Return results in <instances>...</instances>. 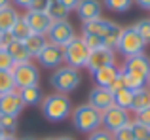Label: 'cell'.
<instances>
[{
  "mask_svg": "<svg viewBox=\"0 0 150 140\" xmlns=\"http://www.w3.org/2000/svg\"><path fill=\"white\" fill-rule=\"evenodd\" d=\"M13 68V61H11L10 53L6 51V48L0 46V70H11Z\"/></svg>",
  "mask_w": 150,
  "mask_h": 140,
  "instance_id": "d6a6232c",
  "label": "cell"
},
{
  "mask_svg": "<svg viewBox=\"0 0 150 140\" xmlns=\"http://www.w3.org/2000/svg\"><path fill=\"white\" fill-rule=\"evenodd\" d=\"M23 110H25V104L21 102L17 89L0 95V116H15L17 118Z\"/></svg>",
  "mask_w": 150,
  "mask_h": 140,
  "instance_id": "4fadbf2b",
  "label": "cell"
},
{
  "mask_svg": "<svg viewBox=\"0 0 150 140\" xmlns=\"http://www.w3.org/2000/svg\"><path fill=\"white\" fill-rule=\"evenodd\" d=\"M36 61H38V64H42L44 68H51V70L63 66V64H65V53H63V48H59V46L50 44L48 42V44L44 46V49L38 53Z\"/></svg>",
  "mask_w": 150,
  "mask_h": 140,
  "instance_id": "9c48e42d",
  "label": "cell"
},
{
  "mask_svg": "<svg viewBox=\"0 0 150 140\" xmlns=\"http://www.w3.org/2000/svg\"><path fill=\"white\" fill-rule=\"evenodd\" d=\"M33 0H11V6L13 8H23V10H29Z\"/></svg>",
  "mask_w": 150,
  "mask_h": 140,
  "instance_id": "8d00e7d4",
  "label": "cell"
},
{
  "mask_svg": "<svg viewBox=\"0 0 150 140\" xmlns=\"http://www.w3.org/2000/svg\"><path fill=\"white\" fill-rule=\"evenodd\" d=\"M23 19H25V23L29 25L30 32L33 34H48L51 23H53V19L48 15V11H33V10H27L25 15H23Z\"/></svg>",
  "mask_w": 150,
  "mask_h": 140,
  "instance_id": "30bf717a",
  "label": "cell"
},
{
  "mask_svg": "<svg viewBox=\"0 0 150 140\" xmlns=\"http://www.w3.org/2000/svg\"><path fill=\"white\" fill-rule=\"evenodd\" d=\"M133 4H135V0H103V8L114 11V13H125L131 10Z\"/></svg>",
  "mask_w": 150,
  "mask_h": 140,
  "instance_id": "603a6c76",
  "label": "cell"
},
{
  "mask_svg": "<svg viewBox=\"0 0 150 140\" xmlns=\"http://www.w3.org/2000/svg\"><path fill=\"white\" fill-rule=\"evenodd\" d=\"M146 87L150 89V76H148V80H146Z\"/></svg>",
  "mask_w": 150,
  "mask_h": 140,
  "instance_id": "f6af8a7d",
  "label": "cell"
},
{
  "mask_svg": "<svg viewBox=\"0 0 150 140\" xmlns=\"http://www.w3.org/2000/svg\"><path fill=\"white\" fill-rule=\"evenodd\" d=\"M40 112L48 121L51 123H61L72 114V102H70L69 95L63 93H51L46 95L44 100L40 102Z\"/></svg>",
  "mask_w": 150,
  "mask_h": 140,
  "instance_id": "6da1fadb",
  "label": "cell"
},
{
  "mask_svg": "<svg viewBox=\"0 0 150 140\" xmlns=\"http://www.w3.org/2000/svg\"><path fill=\"white\" fill-rule=\"evenodd\" d=\"M135 30L141 34V38L144 40V44H150V19H139V21L135 23Z\"/></svg>",
  "mask_w": 150,
  "mask_h": 140,
  "instance_id": "f1b7e54d",
  "label": "cell"
},
{
  "mask_svg": "<svg viewBox=\"0 0 150 140\" xmlns=\"http://www.w3.org/2000/svg\"><path fill=\"white\" fill-rule=\"evenodd\" d=\"M42 140H53V138H42Z\"/></svg>",
  "mask_w": 150,
  "mask_h": 140,
  "instance_id": "bcb514c9",
  "label": "cell"
},
{
  "mask_svg": "<svg viewBox=\"0 0 150 140\" xmlns=\"http://www.w3.org/2000/svg\"><path fill=\"white\" fill-rule=\"evenodd\" d=\"M50 44H55L59 48H65L69 42H72L76 38V29L74 25L69 21V19H59V21H53L46 34Z\"/></svg>",
  "mask_w": 150,
  "mask_h": 140,
  "instance_id": "8992f818",
  "label": "cell"
},
{
  "mask_svg": "<svg viewBox=\"0 0 150 140\" xmlns=\"http://www.w3.org/2000/svg\"><path fill=\"white\" fill-rule=\"evenodd\" d=\"M114 140H135V134H133V129H131V121L127 125H124L122 129H118L116 133H112Z\"/></svg>",
  "mask_w": 150,
  "mask_h": 140,
  "instance_id": "1f68e13d",
  "label": "cell"
},
{
  "mask_svg": "<svg viewBox=\"0 0 150 140\" xmlns=\"http://www.w3.org/2000/svg\"><path fill=\"white\" fill-rule=\"evenodd\" d=\"M69 13H70V11L67 10L59 0H53V2L50 4V8H48V15L53 19V21H59V19H69Z\"/></svg>",
  "mask_w": 150,
  "mask_h": 140,
  "instance_id": "4316f807",
  "label": "cell"
},
{
  "mask_svg": "<svg viewBox=\"0 0 150 140\" xmlns=\"http://www.w3.org/2000/svg\"><path fill=\"white\" fill-rule=\"evenodd\" d=\"M23 44H25L27 51L30 53V57L36 59L38 53H40L42 49H44V46L48 44V38H46L44 34H30L27 40H23Z\"/></svg>",
  "mask_w": 150,
  "mask_h": 140,
  "instance_id": "ffe728a7",
  "label": "cell"
},
{
  "mask_svg": "<svg viewBox=\"0 0 150 140\" xmlns=\"http://www.w3.org/2000/svg\"><path fill=\"white\" fill-rule=\"evenodd\" d=\"M91 76H93V81H95L97 87L110 89L114 85V81L118 80V76H120V68L116 64H108V66H103L99 70H95Z\"/></svg>",
  "mask_w": 150,
  "mask_h": 140,
  "instance_id": "2e32d148",
  "label": "cell"
},
{
  "mask_svg": "<svg viewBox=\"0 0 150 140\" xmlns=\"http://www.w3.org/2000/svg\"><path fill=\"white\" fill-rule=\"evenodd\" d=\"M70 119H72V125L78 133L91 134L93 131L101 129V112L95 110L93 106H89L88 102L72 108Z\"/></svg>",
  "mask_w": 150,
  "mask_h": 140,
  "instance_id": "7a4b0ae2",
  "label": "cell"
},
{
  "mask_svg": "<svg viewBox=\"0 0 150 140\" xmlns=\"http://www.w3.org/2000/svg\"><path fill=\"white\" fill-rule=\"evenodd\" d=\"M135 121L143 123V125H146L150 129V106L144 108V110H141V112H137L135 114Z\"/></svg>",
  "mask_w": 150,
  "mask_h": 140,
  "instance_id": "e575fe53",
  "label": "cell"
},
{
  "mask_svg": "<svg viewBox=\"0 0 150 140\" xmlns=\"http://www.w3.org/2000/svg\"><path fill=\"white\" fill-rule=\"evenodd\" d=\"M51 2H53V0H33V4H30L29 10H33V11H48Z\"/></svg>",
  "mask_w": 150,
  "mask_h": 140,
  "instance_id": "d590c367",
  "label": "cell"
},
{
  "mask_svg": "<svg viewBox=\"0 0 150 140\" xmlns=\"http://www.w3.org/2000/svg\"><path fill=\"white\" fill-rule=\"evenodd\" d=\"M53 140H74L72 136H57V138H53Z\"/></svg>",
  "mask_w": 150,
  "mask_h": 140,
  "instance_id": "b9f144b4",
  "label": "cell"
},
{
  "mask_svg": "<svg viewBox=\"0 0 150 140\" xmlns=\"http://www.w3.org/2000/svg\"><path fill=\"white\" fill-rule=\"evenodd\" d=\"M10 32H11V36H13V40H21V42L27 40V38L33 34V32H30V29H29V25H27L25 19H23V15L17 19V23L13 25V29H11Z\"/></svg>",
  "mask_w": 150,
  "mask_h": 140,
  "instance_id": "d4e9b609",
  "label": "cell"
},
{
  "mask_svg": "<svg viewBox=\"0 0 150 140\" xmlns=\"http://www.w3.org/2000/svg\"><path fill=\"white\" fill-rule=\"evenodd\" d=\"M19 17H21V15L17 13V8H13V6L2 8V10H0V34L10 32Z\"/></svg>",
  "mask_w": 150,
  "mask_h": 140,
  "instance_id": "d6986e66",
  "label": "cell"
},
{
  "mask_svg": "<svg viewBox=\"0 0 150 140\" xmlns=\"http://www.w3.org/2000/svg\"><path fill=\"white\" fill-rule=\"evenodd\" d=\"M131 121L129 118V110H124V108L118 106H110L108 110L101 112V127L108 133H116L118 129H122L124 125Z\"/></svg>",
  "mask_w": 150,
  "mask_h": 140,
  "instance_id": "ba28073f",
  "label": "cell"
},
{
  "mask_svg": "<svg viewBox=\"0 0 150 140\" xmlns=\"http://www.w3.org/2000/svg\"><path fill=\"white\" fill-rule=\"evenodd\" d=\"M122 78H124V85L127 89H131V91H139V89L146 87V80L135 76V74H129V72H124V70H122Z\"/></svg>",
  "mask_w": 150,
  "mask_h": 140,
  "instance_id": "cb8c5ba5",
  "label": "cell"
},
{
  "mask_svg": "<svg viewBox=\"0 0 150 140\" xmlns=\"http://www.w3.org/2000/svg\"><path fill=\"white\" fill-rule=\"evenodd\" d=\"M6 6H11V0H0V10Z\"/></svg>",
  "mask_w": 150,
  "mask_h": 140,
  "instance_id": "ab89813d",
  "label": "cell"
},
{
  "mask_svg": "<svg viewBox=\"0 0 150 140\" xmlns=\"http://www.w3.org/2000/svg\"><path fill=\"white\" fill-rule=\"evenodd\" d=\"M0 140H17V138H15V134H4Z\"/></svg>",
  "mask_w": 150,
  "mask_h": 140,
  "instance_id": "60d3db41",
  "label": "cell"
},
{
  "mask_svg": "<svg viewBox=\"0 0 150 140\" xmlns=\"http://www.w3.org/2000/svg\"><path fill=\"white\" fill-rule=\"evenodd\" d=\"M19 140H36L34 136H25V138H19Z\"/></svg>",
  "mask_w": 150,
  "mask_h": 140,
  "instance_id": "7bdbcfd3",
  "label": "cell"
},
{
  "mask_svg": "<svg viewBox=\"0 0 150 140\" xmlns=\"http://www.w3.org/2000/svg\"><path fill=\"white\" fill-rule=\"evenodd\" d=\"M74 11L82 19V23L93 21V19L103 17V2L101 0H80V4Z\"/></svg>",
  "mask_w": 150,
  "mask_h": 140,
  "instance_id": "9a60e30c",
  "label": "cell"
},
{
  "mask_svg": "<svg viewBox=\"0 0 150 140\" xmlns=\"http://www.w3.org/2000/svg\"><path fill=\"white\" fill-rule=\"evenodd\" d=\"M88 140H114V136H112V133H108V131H105L101 127V129L93 131L91 134H88Z\"/></svg>",
  "mask_w": 150,
  "mask_h": 140,
  "instance_id": "836d02e7",
  "label": "cell"
},
{
  "mask_svg": "<svg viewBox=\"0 0 150 140\" xmlns=\"http://www.w3.org/2000/svg\"><path fill=\"white\" fill-rule=\"evenodd\" d=\"M63 53H65V64L67 66H72L76 70L86 68L88 66V59H89V48L86 46V42L82 40V36H76L72 42L63 48Z\"/></svg>",
  "mask_w": 150,
  "mask_h": 140,
  "instance_id": "277c9868",
  "label": "cell"
},
{
  "mask_svg": "<svg viewBox=\"0 0 150 140\" xmlns=\"http://www.w3.org/2000/svg\"><path fill=\"white\" fill-rule=\"evenodd\" d=\"M135 4L143 10H150V0H135Z\"/></svg>",
  "mask_w": 150,
  "mask_h": 140,
  "instance_id": "f35d334b",
  "label": "cell"
},
{
  "mask_svg": "<svg viewBox=\"0 0 150 140\" xmlns=\"http://www.w3.org/2000/svg\"><path fill=\"white\" fill-rule=\"evenodd\" d=\"M4 134H6V133H4V129H2V127H0V138H2Z\"/></svg>",
  "mask_w": 150,
  "mask_h": 140,
  "instance_id": "ee69618b",
  "label": "cell"
},
{
  "mask_svg": "<svg viewBox=\"0 0 150 140\" xmlns=\"http://www.w3.org/2000/svg\"><path fill=\"white\" fill-rule=\"evenodd\" d=\"M144 48H146V44H144V40L141 38V34L135 30L133 25L122 29V34H120L116 49L125 59H127V57H133V55H139V53H144Z\"/></svg>",
  "mask_w": 150,
  "mask_h": 140,
  "instance_id": "5b68a950",
  "label": "cell"
},
{
  "mask_svg": "<svg viewBox=\"0 0 150 140\" xmlns=\"http://www.w3.org/2000/svg\"><path fill=\"white\" fill-rule=\"evenodd\" d=\"M124 72L135 74V76L143 78V80H148L150 76V57L146 53H139V55L127 57L124 61V66H122Z\"/></svg>",
  "mask_w": 150,
  "mask_h": 140,
  "instance_id": "8fae6325",
  "label": "cell"
},
{
  "mask_svg": "<svg viewBox=\"0 0 150 140\" xmlns=\"http://www.w3.org/2000/svg\"><path fill=\"white\" fill-rule=\"evenodd\" d=\"M88 104L93 106L95 110H99V112H105V110H108L110 106H114V95H112L110 89L97 87L95 85L88 95Z\"/></svg>",
  "mask_w": 150,
  "mask_h": 140,
  "instance_id": "7c38bea8",
  "label": "cell"
},
{
  "mask_svg": "<svg viewBox=\"0 0 150 140\" xmlns=\"http://www.w3.org/2000/svg\"><path fill=\"white\" fill-rule=\"evenodd\" d=\"M82 83V76L80 70L72 68V66H63L55 68L50 76V85L55 89V93H63V95H69V93L76 91Z\"/></svg>",
  "mask_w": 150,
  "mask_h": 140,
  "instance_id": "3957f363",
  "label": "cell"
},
{
  "mask_svg": "<svg viewBox=\"0 0 150 140\" xmlns=\"http://www.w3.org/2000/svg\"><path fill=\"white\" fill-rule=\"evenodd\" d=\"M114 95V106L124 108V110H131V102H133V91L127 87H122L112 91Z\"/></svg>",
  "mask_w": 150,
  "mask_h": 140,
  "instance_id": "7402d4cb",
  "label": "cell"
},
{
  "mask_svg": "<svg viewBox=\"0 0 150 140\" xmlns=\"http://www.w3.org/2000/svg\"><path fill=\"white\" fill-rule=\"evenodd\" d=\"M11 74H13V81H15V87L17 89L40 85V70H38L36 64H33V61L21 63V64H13Z\"/></svg>",
  "mask_w": 150,
  "mask_h": 140,
  "instance_id": "52a82bcc",
  "label": "cell"
},
{
  "mask_svg": "<svg viewBox=\"0 0 150 140\" xmlns=\"http://www.w3.org/2000/svg\"><path fill=\"white\" fill-rule=\"evenodd\" d=\"M131 129H133V134H135V140H150V129L146 125H143V123L133 119Z\"/></svg>",
  "mask_w": 150,
  "mask_h": 140,
  "instance_id": "f546056e",
  "label": "cell"
},
{
  "mask_svg": "<svg viewBox=\"0 0 150 140\" xmlns=\"http://www.w3.org/2000/svg\"><path fill=\"white\" fill-rule=\"evenodd\" d=\"M0 127L6 134H15L17 131V118L15 116H0Z\"/></svg>",
  "mask_w": 150,
  "mask_h": 140,
  "instance_id": "83f0119b",
  "label": "cell"
},
{
  "mask_svg": "<svg viewBox=\"0 0 150 140\" xmlns=\"http://www.w3.org/2000/svg\"><path fill=\"white\" fill-rule=\"evenodd\" d=\"M82 40L86 42V46L89 48V51L105 48V40H103L101 36H97V34H82Z\"/></svg>",
  "mask_w": 150,
  "mask_h": 140,
  "instance_id": "4dcf8cb0",
  "label": "cell"
},
{
  "mask_svg": "<svg viewBox=\"0 0 150 140\" xmlns=\"http://www.w3.org/2000/svg\"><path fill=\"white\" fill-rule=\"evenodd\" d=\"M17 91H19V97H21V102L25 106H38L44 100V93H42L40 85L23 87V89H17Z\"/></svg>",
  "mask_w": 150,
  "mask_h": 140,
  "instance_id": "ac0fdd59",
  "label": "cell"
},
{
  "mask_svg": "<svg viewBox=\"0 0 150 140\" xmlns=\"http://www.w3.org/2000/svg\"><path fill=\"white\" fill-rule=\"evenodd\" d=\"M59 2H61L69 11H74L78 8V4H80V0H59Z\"/></svg>",
  "mask_w": 150,
  "mask_h": 140,
  "instance_id": "74e56055",
  "label": "cell"
},
{
  "mask_svg": "<svg viewBox=\"0 0 150 140\" xmlns=\"http://www.w3.org/2000/svg\"><path fill=\"white\" fill-rule=\"evenodd\" d=\"M114 61H116V53H114V49H108V48H101V49H93L91 53H89V59H88V68L89 72H95V70H99L103 66H108V64H114Z\"/></svg>",
  "mask_w": 150,
  "mask_h": 140,
  "instance_id": "5bb4252c",
  "label": "cell"
},
{
  "mask_svg": "<svg viewBox=\"0 0 150 140\" xmlns=\"http://www.w3.org/2000/svg\"><path fill=\"white\" fill-rule=\"evenodd\" d=\"M6 51L10 53L13 64H21V63H29V61H33L30 53L27 51L25 44H23L21 40H11L10 44L6 46Z\"/></svg>",
  "mask_w": 150,
  "mask_h": 140,
  "instance_id": "e0dca14e",
  "label": "cell"
},
{
  "mask_svg": "<svg viewBox=\"0 0 150 140\" xmlns=\"http://www.w3.org/2000/svg\"><path fill=\"white\" fill-rule=\"evenodd\" d=\"M15 89H17V87H15L11 70H0V95L10 93V91H15Z\"/></svg>",
  "mask_w": 150,
  "mask_h": 140,
  "instance_id": "484cf974",
  "label": "cell"
},
{
  "mask_svg": "<svg viewBox=\"0 0 150 140\" xmlns=\"http://www.w3.org/2000/svg\"><path fill=\"white\" fill-rule=\"evenodd\" d=\"M150 106V89L143 87L139 91H133V102H131V112L137 114V112L144 110V108Z\"/></svg>",
  "mask_w": 150,
  "mask_h": 140,
  "instance_id": "44dd1931",
  "label": "cell"
}]
</instances>
